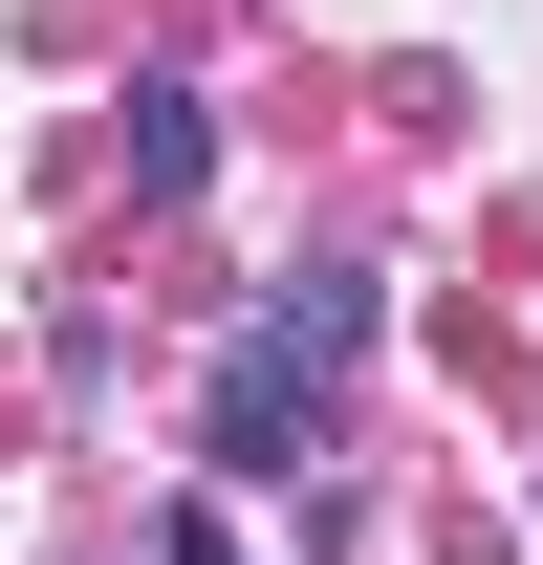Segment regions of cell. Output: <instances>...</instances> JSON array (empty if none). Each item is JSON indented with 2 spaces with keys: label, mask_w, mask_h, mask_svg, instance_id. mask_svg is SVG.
<instances>
[{
  "label": "cell",
  "mask_w": 543,
  "mask_h": 565,
  "mask_svg": "<svg viewBox=\"0 0 543 565\" xmlns=\"http://www.w3.org/2000/svg\"><path fill=\"white\" fill-rule=\"evenodd\" d=\"M348 327H370V305H348V282H305V305H262V327H239V349H217V457H239V479H283V457H305V435H327V370H348Z\"/></svg>",
  "instance_id": "1"
},
{
  "label": "cell",
  "mask_w": 543,
  "mask_h": 565,
  "mask_svg": "<svg viewBox=\"0 0 543 565\" xmlns=\"http://www.w3.org/2000/svg\"><path fill=\"white\" fill-rule=\"evenodd\" d=\"M196 152H217L196 109H174V87H131V196H196Z\"/></svg>",
  "instance_id": "2"
}]
</instances>
